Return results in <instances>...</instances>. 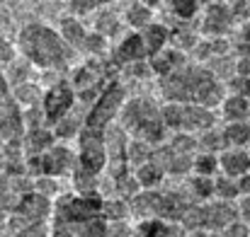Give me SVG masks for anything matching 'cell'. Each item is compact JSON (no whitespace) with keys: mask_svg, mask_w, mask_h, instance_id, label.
I'll use <instances>...</instances> for the list:
<instances>
[{"mask_svg":"<svg viewBox=\"0 0 250 237\" xmlns=\"http://www.w3.org/2000/svg\"><path fill=\"white\" fill-rule=\"evenodd\" d=\"M107 237H131V225H129V220H126V223H109Z\"/></svg>","mask_w":250,"mask_h":237,"instance_id":"cell-41","label":"cell"},{"mask_svg":"<svg viewBox=\"0 0 250 237\" xmlns=\"http://www.w3.org/2000/svg\"><path fill=\"white\" fill-rule=\"evenodd\" d=\"M185 191L192 196V201L197 203H207V201H214L216 199V177H197V174H189L187 182H185Z\"/></svg>","mask_w":250,"mask_h":237,"instance_id":"cell-26","label":"cell"},{"mask_svg":"<svg viewBox=\"0 0 250 237\" xmlns=\"http://www.w3.org/2000/svg\"><path fill=\"white\" fill-rule=\"evenodd\" d=\"M76 102H78V92L71 85V80H59V82L49 85L44 92V99H42V114H44L46 124L54 128L66 116H71Z\"/></svg>","mask_w":250,"mask_h":237,"instance_id":"cell-14","label":"cell"},{"mask_svg":"<svg viewBox=\"0 0 250 237\" xmlns=\"http://www.w3.org/2000/svg\"><path fill=\"white\" fill-rule=\"evenodd\" d=\"M102 194H61L54 201L51 237H107L109 223L102 216Z\"/></svg>","mask_w":250,"mask_h":237,"instance_id":"cell-1","label":"cell"},{"mask_svg":"<svg viewBox=\"0 0 250 237\" xmlns=\"http://www.w3.org/2000/svg\"><path fill=\"white\" fill-rule=\"evenodd\" d=\"M109 61H112L114 68H131V66L146 63L148 61V51H146L141 32H126L124 36H119L112 44Z\"/></svg>","mask_w":250,"mask_h":237,"instance_id":"cell-15","label":"cell"},{"mask_svg":"<svg viewBox=\"0 0 250 237\" xmlns=\"http://www.w3.org/2000/svg\"><path fill=\"white\" fill-rule=\"evenodd\" d=\"M129 94H126V87L114 80L85 111L83 116V128H90V131H107L109 126H114L119 121V114H122V107L126 104Z\"/></svg>","mask_w":250,"mask_h":237,"instance_id":"cell-8","label":"cell"},{"mask_svg":"<svg viewBox=\"0 0 250 237\" xmlns=\"http://www.w3.org/2000/svg\"><path fill=\"white\" fill-rule=\"evenodd\" d=\"M117 124L126 131V136L131 141H141V143H148L153 148L163 146L167 141V133H170L166 121H163L161 104L156 99L141 97V94L126 99Z\"/></svg>","mask_w":250,"mask_h":237,"instance_id":"cell-4","label":"cell"},{"mask_svg":"<svg viewBox=\"0 0 250 237\" xmlns=\"http://www.w3.org/2000/svg\"><path fill=\"white\" fill-rule=\"evenodd\" d=\"M226 90H229V94H238V97H246L250 99V78L248 75H231V78L226 80Z\"/></svg>","mask_w":250,"mask_h":237,"instance_id":"cell-37","label":"cell"},{"mask_svg":"<svg viewBox=\"0 0 250 237\" xmlns=\"http://www.w3.org/2000/svg\"><path fill=\"white\" fill-rule=\"evenodd\" d=\"M131 216L136 220H146V218H158L167 223H177L182 225L185 216L189 213V208L197 203L192 201V196L182 189V191H161V189H151V191H139L131 201Z\"/></svg>","mask_w":250,"mask_h":237,"instance_id":"cell-5","label":"cell"},{"mask_svg":"<svg viewBox=\"0 0 250 237\" xmlns=\"http://www.w3.org/2000/svg\"><path fill=\"white\" fill-rule=\"evenodd\" d=\"M114 0H68V10L71 15L81 17V15H90V12H100L102 7L112 5Z\"/></svg>","mask_w":250,"mask_h":237,"instance_id":"cell-35","label":"cell"},{"mask_svg":"<svg viewBox=\"0 0 250 237\" xmlns=\"http://www.w3.org/2000/svg\"><path fill=\"white\" fill-rule=\"evenodd\" d=\"M17 54L34 68L63 71L73 61V49L66 44L59 29L46 22H27L17 32Z\"/></svg>","mask_w":250,"mask_h":237,"instance_id":"cell-3","label":"cell"},{"mask_svg":"<svg viewBox=\"0 0 250 237\" xmlns=\"http://www.w3.org/2000/svg\"><path fill=\"white\" fill-rule=\"evenodd\" d=\"M238 12L231 2H216L209 7H202L197 17V29L204 39H231L238 29Z\"/></svg>","mask_w":250,"mask_h":237,"instance_id":"cell-12","label":"cell"},{"mask_svg":"<svg viewBox=\"0 0 250 237\" xmlns=\"http://www.w3.org/2000/svg\"><path fill=\"white\" fill-rule=\"evenodd\" d=\"M197 146H199V153H214V155L224 153L226 150V143H224L221 128L216 126V128H209V131L199 133L197 136Z\"/></svg>","mask_w":250,"mask_h":237,"instance_id":"cell-30","label":"cell"},{"mask_svg":"<svg viewBox=\"0 0 250 237\" xmlns=\"http://www.w3.org/2000/svg\"><path fill=\"white\" fill-rule=\"evenodd\" d=\"M102 216L107 223H126L131 218V203L126 199H119V196H104Z\"/></svg>","mask_w":250,"mask_h":237,"instance_id":"cell-29","label":"cell"},{"mask_svg":"<svg viewBox=\"0 0 250 237\" xmlns=\"http://www.w3.org/2000/svg\"><path fill=\"white\" fill-rule=\"evenodd\" d=\"M10 85H12V82H10ZM12 92H15L20 107H22L24 111H29V109H39V107H42V99H44V92H46V90H44L39 82L20 80V82L12 85Z\"/></svg>","mask_w":250,"mask_h":237,"instance_id":"cell-22","label":"cell"},{"mask_svg":"<svg viewBox=\"0 0 250 237\" xmlns=\"http://www.w3.org/2000/svg\"><path fill=\"white\" fill-rule=\"evenodd\" d=\"M15 58H17V44H12L10 39L0 36V68L15 63Z\"/></svg>","mask_w":250,"mask_h":237,"instance_id":"cell-38","label":"cell"},{"mask_svg":"<svg viewBox=\"0 0 250 237\" xmlns=\"http://www.w3.org/2000/svg\"><path fill=\"white\" fill-rule=\"evenodd\" d=\"M122 17H124V24L129 27V32H144L146 27H151L156 22V10L148 7L146 2L136 0V2L122 7Z\"/></svg>","mask_w":250,"mask_h":237,"instance_id":"cell-21","label":"cell"},{"mask_svg":"<svg viewBox=\"0 0 250 237\" xmlns=\"http://www.w3.org/2000/svg\"><path fill=\"white\" fill-rule=\"evenodd\" d=\"M163 102H180V104H199L207 109L221 107L229 90L226 82L219 78L211 68L199 63H187L172 75L158 80Z\"/></svg>","mask_w":250,"mask_h":237,"instance_id":"cell-2","label":"cell"},{"mask_svg":"<svg viewBox=\"0 0 250 237\" xmlns=\"http://www.w3.org/2000/svg\"><path fill=\"white\" fill-rule=\"evenodd\" d=\"M59 143L56 133L51 126H34V128H27L24 138H22V148H24V158H34V155H42L46 153L49 148H54Z\"/></svg>","mask_w":250,"mask_h":237,"instance_id":"cell-18","label":"cell"},{"mask_svg":"<svg viewBox=\"0 0 250 237\" xmlns=\"http://www.w3.org/2000/svg\"><path fill=\"white\" fill-rule=\"evenodd\" d=\"M219 169L224 177L241 179L250 172V150L248 148H226L219 153Z\"/></svg>","mask_w":250,"mask_h":237,"instance_id":"cell-17","label":"cell"},{"mask_svg":"<svg viewBox=\"0 0 250 237\" xmlns=\"http://www.w3.org/2000/svg\"><path fill=\"white\" fill-rule=\"evenodd\" d=\"M166 169L161 167V162L153 158L148 160V162H144L141 167H136L134 169V179H136V184L141 186V191H151V189H161V184H163V179H166Z\"/></svg>","mask_w":250,"mask_h":237,"instance_id":"cell-23","label":"cell"},{"mask_svg":"<svg viewBox=\"0 0 250 237\" xmlns=\"http://www.w3.org/2000/svg\"><path fill=\"white\" fill-rule=\"evenodd\" d=\"M219 114L224 124H236V121H250V99L238 94H226V99L219 107Z\"/></svg>","mask_w":250,"mask_h":237,"instance_id":"cell-25","label":"cell"},{"mask_svg":"<svg viewBox=\"0 0 250 237\" xmlns=\"http://www.w3.org/2000/svg\"><path fill=\"white\" fill-rule=\"evenodd\" d=\"M170 27L163 24V22H153L151 27H146L144 32H141V36H144V44H146V51H148V58L151 56H156L158 51H163L170 46Z\"/></svg>","mask_w":250,"mask_h":237,"instance_id":"cell-27","label":"cell"},{"mask_svg":"<svg viewBox=\"0 0 250 237\" xmlns=\"http://www.w3.org/2000/svg\"><path fill=\"white\" fill-rule=\"evenodd\" d=\"M163 121L170 133H187L199 136L209 128H216V109H207L199 104H180V102H163Z\"/></svg>","mask_w":250,"mask_h":237,"instance_id":"cell-7","label":"cell"},{"mask_svg":"<svg viewBox=\"0 0 250 237\" xmlns=\"http://www.w3.org/2000/svg\"><path fill=\"white\" fill-rule=\"evenodd\" d=\"M114 66L109 58H85V63L73 73L71 85L78 92V99H97L112 82H114Z\"/></svg>","mask_w":250,"mask_h":237,"instance_id":"cell-10","label":"cell"},{"mask_svg":"<svg viewBox=\"0 0 250 237\" xmlns=\"http://www.w3.org/2000/svg\"><path fill=\"white\" fill-rule=\"evenodd\" d=\"M226 148H248L250 150V121H236L221 126Z\"/></svg>","mask_w":250,"mask_h":237,"instance_id":"cell-28","label":"cell"},{"mask_svg":"<svg viewBox=\"0 0 250 237\" xmlns=\"http://www.w3.org/2000/svg\"><path fill=\"white\" fill-rule=\"evenodd\" d=\"M216 237H250V228L243 223V220H238V223L229 225L224 233H219Z\"/></svg>","mask_w":250,"mask_h":237,"instance_id":"cell-40","label":"cell"},{"mask_svg":"<svg viewBox=\"0 0 250 237\" xmlns=\"http://www.w3.org/2000/svg\"><path fill=\"white\" fill-rule=\"evenodd\" d=\"M189 237H216V235H211V233H207V230H194V233H187Z\"/></svg>","mask_w":250,"mask_h":237,"instance_id":"cell-45","label":"cell"},{"mask_svg":"<svg viewBox=\"0 0 250 237\" xmlns=\"http://www.w3.org/2000/svg\"><path fill=\"white\" fill-rule=\"evenodd\" d=\"M241 216H238V201L231 203V201H207V203H194L189 208V213L185 216L182 220V228L187 233H194V230H207L211 235H219L224 233L229 225L238 223Z\"/></svg>","mask_w":250,"mask_h":237,"instance_id":"cell-6","label":"cell"},{"mask_svg":"<svg viewBox=\"0 0 250 237\" xmlns=\"http://www.w3.org/2000/svg\"><path fill=\"white\" fill-rule=\"evenodd\" d=\"M27 133L24 109L20 107L7 73L0 68V141L2 143H22Z\"/></svg>","mask_w":250,"mask_h":237,"instance_id":"cell-11","label":"cell"},{"mask_svg":"<svg viewBox=\"0 0 250 237\" xmlns=\"http://www.w3.org/2000/svg\"><path fill=\"white\" fill-rule=\"evenodd\" d=\"M59 32H61V36L66 39V44H68L73 51H81V49H83L85 39H87V34H90V29L83 24V19L76 17V15H66V17H61V27H59Z\"/></svg>","mask_w":250,"mask_h":237,"instance_id":"cell-24","label":"cell"},{"mask_svg":"<svg viewBox=\"0 0 250 237\" xmlns=\"http://www.w3.org/2000/svg\"><path fill=\"white\" fill-rule=\"evenodd\" d=\"M76 164H78V153L66 143H56L46 153L27 158V174L32 179H39V177L61 179V177H73Z\"/></svg>","mask_w":250,"mask_h":237,"instance_id":"cell-9","label":"cell"},{"mask_svg":"<svg viewBox=\"0 0 250 237\" xmlns=\"http://www.w3.org/2000/svg\"><path fill=\"white\" fill-rule=\"evenodd\" d=\"M141 2H146V5H148V7H153V10H156V7H161V5H167V0H141Z\"/></svg>","mask_w":250,"mask_h":237,"instance_id":"cell-44","label":"cell"},{"mask_svg":"<svg viewBox=\"0 0 250 237\" xmlns=\"http://www.w3.org/2000/svg\"><path fill=\"white\" fill-rule=\"evenodd\" d=\"M12 237H51V223H39V225H29L24 230L12 233Z\"/></svg>","mask_w":250,"mask_h":237,"instance_id":"cell-39","label":"cell"},{"mask_svg":"<svg viewBox=\"0 0 250 237\" xmlns=\"http://www.w3.org/2000/svg\"><path fill=\"white\" fill-rule=\"evenodd\" d=\"M231 44H233V51L238 56H246L250 58V19H243L238 24V29L233 32L231 36Z\"/></svg>","mask_w":250,"mask_h":237,"instance_id":"cell-34","label":"cell"},{"mask_svg":"<svg viewBox=\"0 0 250 237\" xmlns=\"http://www.w3.org/2000/svg\"><path fill=\"white\" fill-rule=\"evenodd\" d=\"M216 2H224V0H199L202 7H209V5H216Z\"/></svg>","mask_w":250,"mask_h":237,"instance_id":"cell-47","label":"cell"},{"mask_svg":"<svg viewBox=\"0 0 250 237\" xmlns=\"http://www.w3.org/2000/svg\"><path fill=\"white\" fill-rule=\"evenodd\" d=\"M51 216H54V201L46 199V196H42V194H37V191H32V194H27V196L20 201V206L10 213V218H7L5 225H7V233L12 235V233L24 230V228H29V225L51 223Z\"/></svg>","mask_w":250,"mask_h":237,"instance_id":"cell-13","label":"cell"},{"mask_svg":"<svg viewBox=\"0 0 250 237\" xmlns=\"http://www.w3.org/2000/svg\"><path fill=\"white\" fill-rule=\"evenodd\" d=\"M192 174H197V177H211V179L219 177L221 174V169H219V155H214V153H197Z\"/></svg>","mask_w":250,"mask_h":237,"instance_id":"cell-32","label":"cell"},{"mask_svg":"<svg viewBox=\"0 0 250 237\" xmlns=\"http://www.w3.org/2000/svg\"><path fill=\"white\" fill-rule=\"evenodd\" d=\"M187 233L182 225L177 223H167V220H158V218H146V220H136L131 225V237H182Z\"/></svg>","mask_w":250,"mask_h":237,"instance_id":"cell-20","label":"cell"},{"mask_svg":"<svg viewBox=\"0 0 250 237\" xmlns=\"http://www.w3.org/2000/svg\"><path fill=\"white\" fill-rule=\"evenodd\" d=\"M187 63H189V56H187L185 51L175 49V46H167V49L158 51L156 56L148 58V68H151L153 75H158V80L172 75L175 71H180V68L187 66Z\"/></svg>","mask_w":250,"mask_h":237,"instance_id":"cell-16","label":"cell"},{"mask_svg":"<svg viewBox=\"0 0 250 237\" xmlns=\"http://www.w3.org/2000/svg\"><path fill=\"white\" fill-rule=\"evenodd\" d=\"M238 191H241V199H243V196H250V172L246 177L238 179Z\"/></svg>","mask_w":250,"mask_h":237,"instance_id":"cell-43","label":"cell"},{"mask_svg":"<svg viewBox=\"0 0 250 237\" xmlns=\"http://www.w3.org/2000/svg\"><path fill=\"white\" fill-rule=\"evenodd\" d=\"M124 27H126V24H124L122 10H112V7L107 5V7H102V10L95 15V27H92V29L114 44L119 36H124V34H126V32H124Z\"/></svg>","mask_w":250,"mask_h":237,"instance_id":"cell-19","label":"cell"},{"mask_svg":"<svg viewBox=\"0 0 250 237\" xmlns=\"http://www.w3.org/2000/svg\"><path fill=\"white\" fill-rule=\"evenodd\" d=\"M34 191L42 194V196H46V199H51V201H56L63 194L59 179H54V177H39V179H34Z\"/></svg>","mask_w":250,"mask_h":237,"instance_id":"cell-36","label":"cell"},{"mask_svg":"<svg viewBox=\"0 0 250 237\" xmlns=\"http://www.w3.org/2000/svg\"><path fill=\"white\" fill-rule=\"evenodd\" d=\"M167 10L180 22H192L194 17H199L202 5H199V0H167Z\"/></svg>","mask_w":250,"mask_h":237,"instance_id":"cell-31","label":"cell"},{"mask_svg":"<svg viewBox=\"0 0 250 237\" xmlns=\"http://www.w3.org/2000/svg\"><path fill=\"white\" fill-rule=\"evenodd\" d=\"M238 216H241V220L250 228V196L238 199Z\"/></svg>","mask_w":250,"mask_h":237,"instance_id":"cell-42","label":"cell"},{"mask_svg":"<svg viewBox=\"0 0 250 237\" xmlns=\"http://www.w3.org/2000/svg\"><path fill=\"white\" fill-rule=\"evenodd\" d=\"M114 2H119L122 7H126V5H131V2H136V0H114Z\"/></svg>","mask_w":250,"mask_h":237,"instance_id":"cell-48","label":"cell"},{"mask_svg":"<svg viewBox=\"0 0 250 237\" xmlns=\"http://www.w3.org/2000/svg\"><path fill=\"white\" fill-rule=\"evenodd\" d=\"M216 199H219V201H231V203H236V201L241 199L238 179H231V177L219 174V177H216Z\"/></svg>","mask_w":250,"mask_h":237,"instance_id":"cell-33","label":"cell"},{"mask_svg":"<svg viewBox=\"0 0 250 237\" xmlns=\"http://www.w3.org/2000/svg\"><path fill=\"white\" fill-rule=\"evenodd\" d=\"M246 19H250V7H248V10H246Z\"/></svg>","mask_w":250,"mask_h":237,"instance_id":"cell-49","label":"cell"},{"mask_svg":"<svg viewBox=\"0 0 250 237\" xmlns=\"http://www.w3.org/2000/svg\"><path fill=\"white\" fill-rule=\"evenodd\" d=\"M5 169H7V162H5V155H2V150H0V177L5 174Z\"/></svg>","mask_w":250,"mask_h":237,"instance_id":"cell-46","label":"cell"}]
</instances>
